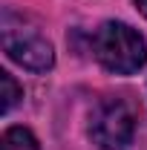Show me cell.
Returning a JSON list of instances; mask_svg holds the SVG:
<instances>
[{
  "instance_id": "3957f363",
  "label": "cell",
  "mask_w": 147,
  "mask_h": 150,
  "mask_svg": "<svg viewBox=\"0 0 147 150\" xmlns=\"http://www.w3.org/2000/svg\"><path fill=\"white\" fill-rule=\"evenodd\" d=\"M90 136L101 150H124L136 136V115L127 101L107 98L92 112Z\"/></svg>"
},
{
  "instance_id": "8992f818",
  "label": "cell",
  "mask_w": 147,
  "mask_h": 150,
  "mask_svg": "<svg viewBox=\"0 0 147 150\" xmlns=\"http://www.w3.org/2000/svg\"><path fill=\"white\" fill-rule=\"evenodd\" d=\"M133 3H136V9H139V12L147 18V0H133Z\"/></svg>"
},
{
  "instance_id": "277c9868",
  "label": "cell",
  "mask_w": 147,
  "mask_h": 150,
  "mask_svg": "<svg viewBox=\"0 0 147 150\" xmlns=\"http://www.w3.org/2000/svg\"><path fill=\"white\" fill-rule=\"evenodd\" d=\"M0 150H40V147H37V139L26 127H9L3 133Z\"/></svg>"
},
{
  "instance_id": "6da1fadb",
  "label": "cell",
  "mask_w": 147,
  "mask_h": 150,
  "mask_svg": "<svg viewBox=\"0 0 147 150\" xmlns=\"http://www.w3.org/2000/svg\"><path fill=\"white\" fill-rule=\"evenodd\" d=\"M92 52L98 58V64L115 75H133L144 67L147 61V43L136 29H130L127 23H104L95 38H92Z\"/></svg>"
},
{
  "instance_id": "7a4b0ae2",
  "label": "cell",
  "mask_w": 147,
  "mask_h": 150,
  "mask_svg": "<svg viewBox=\"0 0 147 150\" xmlns=\"http://www.w3.org/2000/svg\"><path fill=\"white\" fill-rule=\"evenodd\" d=\"M15 20H18L15 12H3V49H6V55L32 72L52 69V64H55L52 43L37 29L23 26V18H20V23H15Z\"/></svg>"
},
{
  "instance_id": "5b68a950",
  "label": "cell",
  "mask_w": 147,
  "mask_h": 150,
  "mask_svg": "<svg viewBox=\"0 0 147 150\" xmlns=\"http://www.w3.org/2000/svg\"><path fill=\"white\" fill-rule=\"evenodd\" d=\"M0 84H3V112L9 115V112H12V107L23 98V87H20V84H18L9 72H0Z\"/></svg>"
}]
</instances>
